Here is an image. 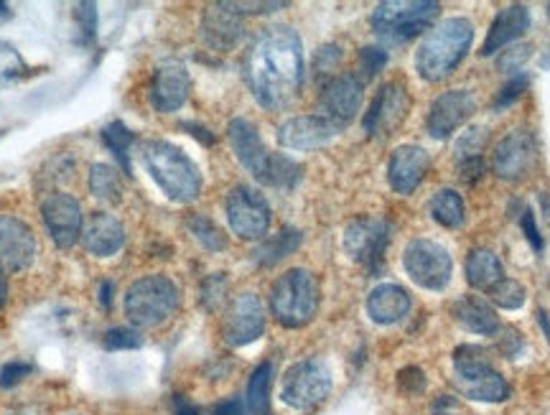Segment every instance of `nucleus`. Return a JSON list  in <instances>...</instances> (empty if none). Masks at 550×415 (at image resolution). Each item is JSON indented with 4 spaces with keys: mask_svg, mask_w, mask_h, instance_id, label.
I'll list each match as a JSON object with an SVG mask.
<instances>
[{
    "mask_svg": "<svg viewBox=\"0 0 550 415\" xmlns=\"http://www.w3.org/2000/svg\"><path fill=\"white\" fill-rule=\"evenodd\" d=\"M456 321L464 326L466 331L472 334H484V337H492L500 331V316L494 314V309L487 301L477 296H464L451 306Z\"/></svg>",
    "mask_w": 550,
    "mask_h": 415,
    "instance_id": "obj_27",
    "label": "nucleus"
},
{
    "mask_svg": "<svg viewBox=\"0 0 550 415\" xmlns=\"http://www.w3.org/2000/svg\"><path fill=\"white\" fill-rule=\"evenodd\" d=\"M441 415H451V413H441Z\"/></svg>",
    "mask_w": 550,
    "mask_h": 415,
    "instance_id": "obj_58",
    "label": "nucleus"
},
{
    "mask_svg": "<svg viewBox=\"0 0 550 415\" xmlns=\"http://www.w3.org/2000/svg\"><path fill=\"white\" fill-rule=\"evenodd\" d=\"M141 347V334L133 329H110L105 334L107 352H120V349H138Z\"/></svg>",
    "mask_w": 550,
    "mask_h": 415,
    "instance_id": "obj_38",
    "label": "nucleus"
},
{
    "mask_svg": "<svg viewBox=\"0 0 550 415\" xmlns=\"http://www.w3.org/2000/svg\"><path fill=\"white\" fill-rule=\"evenodd\" d=\"M441 6L433 0H385L372 13V29L390 41L416 39L423 31H431Z\"/></svg>",
    "mask_w": 550,
    "mask_h": 415,
    "instance_id": "obj_8",
    "label": "nucleus"
},
{
    "mask_svg": "<svg viewBox=\"0 0 550 415\" xmlns=\"http://www.w3.org/2000/svg\"><path fill=\"white\" fill-rule=\"evenodd\" d=\"M538 321H540V324H543V329H545V337L550 339V321H548V314H545L543 309L538 311Z\"/></svg>",
    "mask_w": 550,
    "mask_h": 415,
    "instance_id": "obj_52",
    "label": "nucleus"
},
{
    "mask_svg": "<svg viewBox=\"0 0 550 415\" xmlns=\"http://www.w3.org/2000/svg\"><path fill=\"white\" fill-rule=\"evenodd\" d=\"M82 242H85L87 253L95 258H110L125 245L123 222L113 214L95 212L82 230Z\"/></svg>",
    "mask_w": 550,
    "mask_h": 415,
    "instance_id": "obj_23",
    "label": "nucleus"
},
{
    "mask_svg": "<svg viewBox=\"0 0 550 415\" xmlns=\"http://www.w3.org/2000/svg\"><path fill=\"white\" fill-rule=\"evenodd\" d=\"M265 331V309L255 293H240L235 301L227 306L225 319H222V337L230 347H245L255 339L263 337Z\"/></svg>",
    "mask_w": 550,
    "mask_h": 415,
    "instance_id": "obj_15",
    "label": "nucleus"
},
{
    "mask_svg": "<svg viewBox=\"0 0 550 415\" xmlns=\"http://www.w3.org/2000/svg\"><path fill=\"white\" fill-rule=\"evenodd\" d=\"M339 125L329 123L321 115H301L291 118L278 128V143L288 151H316L324 148L339 135Z\"/></svg>",
    "mask_w": 550,
    "mask_h": 415,
    "instance_id": "obj_19",
    "label": "nucleus"
},
{
    "mask_svg": "<svg viewBox=\"0 0 550 415\" xmlns=\"http://www.w3.org/2000/svg\"><path fill=\"white\" fill-rule=\"evenodd\" d=\"M270 385H273V365L263 362L247 382V410L253 415H270Z\"/></svg>",
    "mask_w": 550,
    "mask_h": 415,
    "instance_id": "obj_32",
    "label": "nucleus"
},
{
    "mask_svg": "<svg viewBox=\"0 0 550 415\" xmlns=\"http://www.w3.org/2000/svg\"><path fill=\"white\" fill-rule=\"evenodd\" d=\"M548 16H550V6H548Z\"/></svg>",
    "mask_w": 550,
    "mask_h": 415,
    "instance_id": "obj_57",
    "label": "nucleus"
},
{
    "mask_svg": "<svg viewBox=\"0 0 550 415\" xmlns=\"http://www.w3.org/2000/svg\"><path fill=\"white\" fill-rule=\"evenodd\" d=\"M184 130H191V135H194V138H199L202 143H207V146H212V143H214V135L209 133L207 128H202V125L184 123Z\"/></svg>",
    "mask_w": 550,
    "mask_h": 415,
    "instance_id": "obj_49",
    "label": "nucleus"
},
{
    "mask_svg": "<svg viewBox=\"0 0 550 415\" xmlns=\"http://www.w3.org/2000/svg\"><path fill=\"white\" fill-rule=\"evenodd\" d=\"M530 51H533V46L530 44H522L515 46V49H507L505 54L500 57V62H497V69L500 72H520V67L530 59Z\"/></svg>",
    "mask_w": 550,
    "mask_h": 415,
    "instance_id": "obj_41",
    "label": "nucleus"
},
{
    "mask_svg": "<svg viewBox=\"0 0 550 415\" xmlns=\"http://www.w3.org/2000/svg\"><path fill=\"white\" fill-rule=\"evenodd\" d=\"M179 309V288L166 275H143L125 293V316L138 329H156Z\"/></svg>",
    "mask_w": 550,
    "mask_h": 415,
    "instance_id": "obj_6",
    "label": "nucleus"
},
{
    "mask_svg": "<svg viewBox=\"0 0 550 415\" xmlns=\"http://www.w3.org/2000/svg\"><path fill=\"white\" fill-rule=\"evenodd\" d=\"M388 240V222L377 217H357L344 230V250H347V255L354 263L367 265L370 270H375L382 263Z\"/></svg>",
    "mask_w": 550,
    "mask_h": 415,
    "instance_id": "obj_14",
    "label": "nucleus"
},
{
    "mask_svg": "<svg viewBox=\"0 0 550 415\" xmlns=\"http://www.w3.org/2000/svg\"><path fill=\"white\" fill-rule=\"evenodd\" d=\"M41 217L54 245L69 250L82 237V207L72 194L57 191L41 204Z\"/></svg>",
    "mask_w": 550,
    "mask_h": 415,
    "instance_id": "obj_18",
    "label": "nucleus"
},
{
    "mask_svg": "<svg viewBox=\"0 0 550 415\" xmlns=\"http://www.w3.org/2000/svg\"><path fill=\"white\" fill-rule=\"evenodd\" d=\"M332 393V372L321 359H304L283 375L281 398L296 410H314Z\"/></svg>",
    "mask_w": 550,
    "mask_h": 415,
    "instance_id": "obj_9",
    "label": "nucleus"
},
{
    "mask_svg": "<svg viewBox=\"0 0 550 415\" xmlns=\"http://www.w3.org/2000/svg\"><path fill=\"white\" fill-rule=\"evenodd\" d=\"M410 293L398 283H382V286L372 288L367 296V314L375 324L390 326L403 321L410 314Z\"/></svg>",
    "mask_w": 550,
    "mask_h": 415,
    "instance_id": "obj_24",
    "label": "nucleus"
},
{
    "mask_svg": "<svg viewBox=\"0 0 550 415\" xmlns=\"http://www.w3.org/2000/svg\"><path fill=\"white\" fill-rule=\"evenodd\" d=\"M189 90L191 79L186 67L176 59H169V62L158 64L156 72H153L151 105L156 107L158 113H176L189 100Z\"/></svg>",
    "mask_w": 550,
    "mask_h": 415,
    "instance_id": "obj_20",
    "label": "nucleus"
},
{
    "mask_svg": "<svg viewBox=\"0 0 550 415\" xmlns=\"http://www.w3.org/2000/svg\"><path fill=\"white\" fill-rule=\"evenodd\" d=\"M321 288L316 275L304 268H291L273 283L270 311L275 321L286 329H301L311 324L319 311Z\"/></svg>",
    "mask_w": 550,
    "mask_h": 415,
    "instance_id": "obj_5",
    "label": "nucleus"
},
{
    "mask_svg": "<svg viewBox=\"0 0 550 415\" xmlns=\"http://www.w3.org/2000/svg\"><path fill=\"white\" fill-rule=\"evenodd\" d=\"M298 245H301V232L293 230V227H283L278 235L268 237V240L255 250L253 258L255 263L263 265V268H273V265H278L281 260H286L288 255L296 253Z\"/></svg>",
    "mask_w": 550,
    "mask_h": 415,
    "instance_id": "obj_29",
    "label": "nucleus"
},
{
    "mask_svg": "<svg viewBox=\"0 0 550 415\" xmlns=\"http://www.w3.org/2000/svg\"><path fill=\"white\" fill-rule=\"evenodd\" d=\"M0 16H3V18L11 16V13H8V6H6V3H0Z\"/></svg>",
    "mask_w": 550,
    "mask_h": 415,
    "instance_id": "obj_55",
    "label": "nucleus"
},
{
    "mask_svg": "<svg viewBox=\"0 0 550 415\" xmlns=\"http://www.w3.org/2000/svg\"><path fill=\"white\" fill-rule=\"evenodd\" d=\"M227 222L242 240H263L270 230L268 202L253 186H235L227 197Z\"/></svg>",
    "mask_w": 550,
    "mask_h": 415,
    "instance_id": "obj_11",
    "label": "nucleus"
},
{
    "mask_svg": "<svg viewBox=\"0 0 550 415\" xmlns=\"http://www.w3.org/2000/svg\"><path fill=\"white\" fill-rule=\"evenodd\" d=\"M227 293V278L225 273H214L212 278H207L204 281V288H202V301L207 309H214L219 301H222V296Z\"/></svg>",
    "mask_w": 550,
    "mask_h": 415,
    "instance_id": "obj_40",
    "label": "nucleus"
},
{
    "mask_svg": "<svg viewBox=\"0 0 550 415\" xmlns=\"http://www.w3.org/2000/svg\"><path fill=\"white\" fill-rule=\"evenodd\" d=\"M482 174H484V163L479 156L464 158V161H461V179H464L466 184H474Z\"/></svg>",
    "mask_w": 550,
    "mask_h": 415,
    "instance_id": "obj_46",
    "label": "nucleus"
},
{
    "mask_svg": "<svg viewBox=\"0 0 550 415\" xmlns=\"http://www.w3.org/2000/svg\"><path fill=\"white\" fill-rule=\"evenodd\" d=\"M77 21L79 26H82V31H85V39H92L97 31V11H95V3H79L77 6Z\"/></svg>",
    "mask_w": 550,
    "mask_h": 415,
    "instance_id": "obj_44",
    "label": "nucleus"
},
{
    "mask_svg": "<svg viewBox=\"0 0 550 415\" xmlns=\"http://www.w3.org/2000/svg\"><path fill=\"white\" fill-rule=\"evenodd\" d=\"M398 387L405 395H421L426 390V375L418 367H403L398 372Z\"/></svg>",
    "mask_w": 550,
    "mask_h": 415,
    "instance_id": "obj_39",
    "label": "nucleus"
},
{
    "mask_svg": "<svg viewBox=\"0 0 550 415\" xmlns=\"http://www.w3.org/2000/svg\"><path fill=\"white\" fill-rule=\"evenodd\" d=\"M474 41V23L469 18H446L431 26L426 39L416 51V69L426 82H441L449 77L464 57L469 54Z\"/></svg>",
    "mask_w": 550,
    "mask_h": 415,
    "instance_id": "obj_3",
    "label": "nucleus"
},
{
    "mask_svg": "<svg viewBox=\"0 0 550 415\" xmlns=\"http://www.w3.org/2000/svg\"><path fill=\"white\" fill-rule=\"evenodd\" d=\"M431 214L441 227H446V230H456V227L464 225V217H466L464 199H461L454 189H441L436 197H433Z\"/></svg>",
    "mask_w": 550,
    "mask_h": 415,
    "instance_id": "obj_31",
    "label": "nucleus"
},
{
    "mask_svg": "<svg viewBox=\"0 0 550 415\" xmlns=\"http://www.w3.org/2000/svg\"><path fill=\"white\" fill-rule=\"evenodd\" d=\"M456 387L466 398L479 403H502L510 398V385L505 377L489 365L487 352L474 344H461L454 352Z\"/></svg>",
    "mask_w": 550,
    "mask_h": 415,
    "instance_id": "obj_7",
    "label": "nucleus"
},
{
    "mask_svg": "<svg viewBox=\"0 0 550 415\" xmlns=\"http://www.w3.org/2000/svg\"><path fill=\"white\" fill-rule=\"evenodd\" d=\"M72 415H79V413H72Z\"/></svg>",
    "mask_w": 550,
    "mask_h": 415,
    "instance_id": "obj_59",
    "label": "nucleus"
},
{
    "mask_svg": "<svg viewBox=\"0 0 550 415\" xmlns=\"http://www.w3.org/2000/svg\"><path fill=\"white\" fill-rule=\"evenodd\" d=\"M245 82L265 110L291 105L304 85V46L291 26H268L245 54Z\"/></svg>",
    "mask_w": 550,
    "mask_h": 415,
    "instance_id": "obj_1",
    "label": "nucleus"
},
{
    "mask_svg": "<svg viewBox=\"0 0 550 415\" xmlns=\"http://www.w3.org/2000/svg\"><path fill=\"white\" fill-rule=\"evenodd\" d=\"M8 301V275H6V268L0 265V309L6 306Z\"/></svg>",
    "mask_w": 550,
    "mask_h": 415,
    "instance_id": "obj_50",
    "label": "nucleus"
},
{
    "mask_svg": "<svg viewBox=\"0 0 550 415\" xmlns=\"http://www.w3.org/2000/svg\"><path fill=\"white\" fill-rule=\"evenodd\" d=\"M36 260V237L26 222L0 214V265L6 270H26Z\"/></svg>",
    "mask_w": 550,
    "mask_h": 415,
    "instance_id": "obj_21",
    "label": "nucleus"
},
{
    "mask_svg": "<svg viewBox=\"0 0 550 415\" xmlns=\"http://www.w3.org/2000/svg\"><path fill=\"white\" fill-rule=\"evenodd\" d=\"M464 270L469 286L477 288V291H489L494 283H500L502 278H505V268H502L500 258H497L492 250H487V247H474V250H469Z\"/></svg>",
    "mask_w": 550,
    "mask_h": 415,
    "instance_id": "obj_28",
    "label": "nucleus"
},
{
    "mask_svg": "<svg viewBox=\"0 0 550 415\" xmlns=\"http://www.w3.org/2000/svg\"><path fill=\"white\" fill-rule=\"evenodd\" d=\"M143 161L163 194L179 204H189L202 194V174L189 156L174 143H143Z\"/></svg>",
    "mask_w": 550,
    "mask_h": 415,
    "instance_id": "obj_4",
    "label": "nucleus"
},
{
    "mask_svg": "<svg viewBox=\"0 0 550 415\" xmlns=\"http://www.w3.org/2000/svg\"><path fill=\"white\" fill-rule=\"evenodd\" d=\"M362 97H365V82L360 74L347 72L332 77L319 95V113L334 125H347L354 115L360 113Z\"/></svg>",
    "mask_w": 550,
    "mask_h": 415,
    "instance_id": "obj_13",
    "label": "nucleus"
},
{
    "mask_svg": "<svg viewBox=\"0 0 550 415\" xmlns=\"http://www.w3.org/2000/svg\"><path fill=\"white\" fill-rule=\"evenodd\" d=\"M540 69H545V72H550V44L545 46L543 57H540Z\"/></svg>",
    "mask_w": 550,
    "mask_h": 415,
    "instance_id": "obj_53",
    "label": "nucleus"
},
{
    "mask_svg": "<svg viewBox=\"0 0 550 415\" xmlns=\"http://www.w3.org/2000/svg\"><path fill=\"white\" fill-rule=\"evenodd\" d=\"M242 34H245V29H242L240 16L227 11L222 3H217V6H212L204 13L202 39L207 41V46H212L214 51H227L232 49V46H237Z\"/></svg>",
    "mask_w": 550,
    "mask_h": 415,
    "instance_id": "obj_26",
    "label": "nucleus"
},
{
    "mask_svg": "<svg viewBox=\"0 0 550 415\" xmlns=\"http://www.w3.org/2000/svg\"><path fill=\"white\" fill-rule=\"evenodd\" d=\"M477 113V100H474L472 92L466 90H449L441 97H436V102L428 110L426 128L431 138L436 141H446L466 120Z\"/></svg>",
    "mask_w": 550,
    "mask_h": 415,
    "instance_id": "obj_17",
    "label": "nucleus"
},
{
    "mask_svg": "<svg viewBox=\"0 0 550 415\" xmlns=\"http://www.w3.org/2000/svg\"><path fill=\"white\" fill-rule=\"evenodd\" d=\"M212 415H245V405L240 400H225L214 408Z\"/></svg>",
    "mask_w": 550,
    "mask_h": 415,
    "instance_id": "obj_48",
    "label": "nucleus"
},
{
    "mask_svg": "<svg viewBox=\"0 0 550 415\" xmlns=\"http://www.w3.org/2000/svg\"><path fill=\"white\" fill-rule=\"evenodd\" d=\"M528 29H530V11H528V8L520 6V3L502 8V11L497 13V18H494L487 39H484L482 57H492V54H497L502 46L517 41Z\"/></svg>",
    "mask_w": 550,
    "mask_h": 415,
    "instance_id": "obj_25",
    "label": "nucleus"
},
{
    "mask_svg": "<svg viewBox=\"0 0 550 415\" xmlns=\"http://www.w3.org/2000/svg\"><path fill=\"white\" fill-rule=\"evenodd\" d=\"M528 87H530L528 74H515V77H512L510 82H507V85L502 87L500 95L494 97V110H505V107H510L512 102L520 100L522 92L528 90Z\"/></svg>",
    "mask_w": 550,
    "mask_h": 415,
    "instance_id": "obj_37",
    "label": "nucleus"
},
{
    "mask_svg": "<svg viewBox=\"0 0 550 415\" xmlns=\"http://www.w3.org/2000/svg\"><path fill=\"white\" fill-rule=\"evenodd\" d=\"M186 230H189L191 235H194V240H197L204 250H209V253H222L227 247L225 232L219 230L212 219L204 217V214H191V217L186 219Z\"/></svg>",
    "mask_w": 550,
    "mask_h": 415,
    "instance_id": "obj_33",
    "label": "nucleus"
},
{
    "mask_svg": "<svg viewBox=\"0 0 550 415\" xmlns=\"http://www.w3.org/2000/svg\"><path fill=\"white\" fill-rule=\"evenodd\" d=\"M410 281L426 291H444L454 275V260L444 245L433 240H413L403 253Z\"/></svg>",
    "mask_w": 550,
    "mask_h": 415,
    "instance_id": "obj_10",
    "label": "nucleus"
},
{
    "mask_svg": "<svg viewBox=\"0 0 550 415\" xmlns=\"http://www.w3.org/2000/svg\"><path fill=\"white\" fill-rule=\"evenodd\" d=\"M102 141H105V146L113 151V156L118 158L120 169H123V174H130V146H133V133H130L128 128H125L123 123H113L107 125L105 130H102Z\"/></svg>",
    "mask_w": 550,
    "mask_h": 415,
    "instance_id": "obj_34",
    "label": "nucleus"
},
{
    "mask_svg": "<svg viewBox=\"0 0 550 415\" xmlns=\"http://www.w3.org/2000/svg\"><path fill=\"white\" fill-rule=\"evenodd\" d=\"M538 158L535 135L525 128H515L502 138L492 153V171L502 181L528 179Z\"/></svg>",
    "mask_w": 550,
    "mask_h": 415,
    "instance_id": "obj_12",
    "label": "nucleus"
},
{
    "mask_svg": "<svg viewBox=\"0 0 550 415\" xmlns=\"http://www.w3.org/2000/svg\"><path fill=\"white\" fill-rule=\"evenodd\" d=\"M227 141H230L237 161L242 163V169L250 171L263 184L291 189L301 179V166L296 161H291V158L281 156V153L268 151V146L260 138L258 128L250 120H232L227 125Z\"/></svg>",
    "mask_w": 550,
    "mask_h": 415,
    "instance_id": "obj_2",
    "label": "nucleus"
},
{
    "mask_svg": "<svg viewBox=\"0 0 550 415\" xmlns=\"http://www.w3.org/2000/svg\"><path fill=\"white\" fill-rule=\"evenodd\" d=\"M227 11H232L235 16H245V13H273L286 8L288 3H222Z\"/></svg>",
    "mask_w": 550,
    "mask_h": 415,
    "instance_id": "obj_43",
    "label": "nucleus"
},
{
    "mask_svg": "<svg viewBox=\"0 0 550 415\" xmlns=\"http://www.w3.org/2000/svg\"><path fill=\"white\" fill-rule=\"evenodd\" d=\"M90 191L92 197L105 204H118L123 199V179L120 171L110 163H95L90 169Z\"/></svg>",
    "mask_w": 550,
    "mask_h": 415,
    "instance_id": "obj_30",
    "label": "nucleus"
},
{
    "mask_svg": "<svg viewBox=\"0 0 550 415\" xmlns=\"http://www.w3.org/2000/svg\"><path fill=\"white\" fill-rule=\"evenodd\" d=\"M522 230H525V237H528V242L533 245V250H543V240H540V232H538V225H535V217L530 209H525L522 212Z\"/></svg>",
    "mask_w": 550,
    "mask_h": 415,
    "instance_id": "obj_45",
    "label": "nucleus"
},
{
    "mask_svg": "<svg viewBox=\"0 0 550 415\" xmlns=\"http://www.w3.org/2000/svg\"><path fill=\"white\" fill-rule=\"evenodd\" d=\"M489 301L494 306H500V309H520L522 303H525V288L520 286L517 281H510V278H502L500 283H494L492 288L487 291Z\"/></svg>",
    "mask_w": 550,
    "mask_h": 415,
    "instance_id": "obj_35",
    "label": "nucleus"
},
{
    "mask_svg": "<svg viewBox=\"0 0 550 415\" xmlns=\"http://www.w3.org/2000/svg\"><path fill=\"white\" fill-rule=\"evenodd\" d=\"M431 169V153L421 146L395 148L388 163V181L398 194H413Z\"/></svg>",
    "mask_w": 550,
    "mask_h": 415,
    "instance_id": "obj_22",
    "label": "nucleus"
},
{
    "mask_svg": "<svg viewBox=\"0 0 550 415\" xmlns=\"http://www.w3.org/2000/svg\"><path fill=\"white\" fill-rule=\"evenodd\" d=\"M388 51L382 49V46H365V49L360 51V77L362 82H367V79H375L377 74L385 69V64H388Z\"/></svg>",
    "mask_w": 550,
    "mask_h": 415,
    "instance_id": "obj_36",
    "label": "nucleus"
},
{
    "mask_svg": "<svg viewBox=\"0 0 550 415\" xmlns=\"http://www.w3.org/2000/svg\"><path fill=\"white\" fill-rule=\"evenodd\" d=\"M410 110V95L405 90V85L400 82H388L382 85L380 92L372 100L370 110L365 113V133L370 138H382V135H390L400 123L405 120Z\"/></svg>",
    "mask_w": 550,
    "mask_h": 415,
    "instance_id": "obj_16",
    "label": "nucleus"
},
{
    "mask_svg": "<svg viewBox=\"0 0 550 415\" xmlns=\"http://www.w3.org/2000/svg\"><path fill=\"white\" fill-rule=\"evenodd\" d=\"M31 375V365L26 362H8L0 367V387H16L23 377Z\"/></svg>",
    "mask_w": 550,
    "mask_h": 415,
    "instance_id": "obj_42",
    "label": "nucleus"
},
{
    "mask_svg": "<svg viewBox=\"0 0 550 415\" xmlns=\"http://www.w3.org/2000/svg\"><path fill=\"white\" fill-rule=\"evenodd\" d=\"M543 209H545V219L550 222V202H543Z\"/></svg>",
    "mask_w": 550,
    "mask_h": 415,
    "instance_id": "obj_56",
    "label": "nucleus"
},
{
    "mask_svg": "<svg viewBox=\"0 0 550 415\" xmlns=\"http://www.w3.org/2000/svg\"><path fill=\"white\" fill-rule=\"evenodd\" d=\"M179 415H202V413H199V410H194V408H181Z\"/></svg>",
    "mask_w": 550,
    "mask_h": 415,
    "instance_id": "obj_54",
    "label": "nucleus"
},
{
    "mask_svg": "<svg viewBox=\"0 0 550 415\" xmlns=\"http://www.w3.org/2000/svg\"><path fill=\"white\" fill-rule=\"evenodd\" d=\"M100 301H102V306H105V309H110V303H113V283H102Z\"/></svg>",
    "mask_w": 550,
    "mask_h": 415,
    "instance_id": "obj_51",
    "label": "nucleus"
},
{
    "mask_svg": "<svg viewBox=\"0 0 550 415\" xmlns=\"http://www.w3.org/2000/svg\"><path fill=\"white\" fill-rule=\"evenodd\" d=\"M522 342H520V334L517 331H507V339H502L500 342V352L505 354V357H515L517 352H520Z\"/></svg>",
    "mask_w": 550,
    "mask_h": 415,
    "instance_id": "obj_47",
    "label": "nucleus"
}]
</instances>
